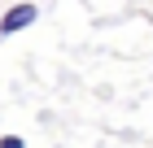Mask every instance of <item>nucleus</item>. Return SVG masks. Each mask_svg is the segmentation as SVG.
I'll return each instance as SVG.
<instances>
[{
    "label": "nucleus",
    "mask_w": 153,
    "mask_h": 148,
    "mask_svg": "<svg viewBox=\"0 0 153 148\" xmlns=\"http://www.w3.org/2000/svg\"><path fill=\"white\" fill-rule=\"evenodd\" d=\"M0 148H26V144H22L18 135H4V139H0Z\"/></svg>",
    "instance_id": "nucleus-2"
},
{
    "label": "nucleus",
    "mask_w": 153,
    "mask_h": 148,
    "mask_svg": "<svg viewBox=\"0 0 153 148\" xmlns=\"http://www.w3.org/2000/svg\"><path fill=\"white\" fill-rule=\"evenodd\" d=\"M35 18H39V9H35V4H13V9H4V13H0V35L26 31Z\"/></svg>",
    "instance_id": "nucleus-1"
}]
</instances>
